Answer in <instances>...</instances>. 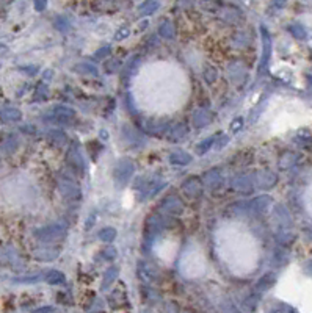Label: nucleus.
<instances>
[{
	"label": "nucleus",
	"instance_id": "obj_7",
	"mask_svg": "<svg viewBox=\"0 0 312 313\" xmlns=\"http://www.w3.org/2000/svg\"><path fill=\"white\" fill-rule=\"evenodd\" d=\"M170 161L176 166H184V164H189L192 161V155L184 152V151H176L170 155Z\"/></svg>",
	"mask_w": 312,
	"mask_h": 313
},
{
	"label": "nucleus",
	"instance_id": "obj_13",
	"mask_svg": "<svg viewBox=\"0 0 312 313\" xmlns=\"http://www.w3.org/2000/svg\"><path fill=\"white\" fill-rule=\"evenodd\" d=\"M46 280L52 285H58L65 282V276L63 273H58V271H50V273L46 276Z\"/></svg>",
	"mask_w": 312,
	"mask_h": 313
},
{
	"label": "nucleus",
	"instance_id": "obj_10",
	"mask_svg": "<svg viewBox=\"0 0 312 313\" xmlns=\"http://www.w3.org/2000/svg\"><path fill=\"white\" fill-rule=\"evenodd\" d=\"M209 121H211V113H209V111H204V110H199V111L195 115V119H193V122H195L196 127H204V125L209 122Z\"/></svg>",
	"mask_w": 312,
	"mask_h": 313
},
{
	"label": "nucleus",
	"instance_id": "obj_11",
	"mask_svg": "<svg viewBox=\"0 0 312 313\" xmlns=\"http://www.w3.org/2000/svg\"><path fill=\"white\" fill-rule=\"evenodd\" d=\"M185 135H187V125H185V124H180V125H177V127H173V129H171L168 138H170L171 141H177V139L184 138Z\"/></svg>",
	"mask_w": 312,
	"mask_h": 313
},
{
	"label": "nucleus",
	"instance_id": "obj_14",
	"mask_svg": "<svg viewBox=\"0 0 312 313\" xmlns=\"http://www.w3.org/2000/svg\"><path fill=\"white\" fill-rule=\"evenodd\" d=\"M115 237H116V231L112 227H106L99 232V238L102 241H112V240H115Z\"/></svg>",
	"mask_w": 312,
	"mask_h": 313
},
{
	"label": "nucleus",
	"instance_id": "obj_24",
	"mask_svg": "<svg viewBox=\"0 0 312 313\" xmlns=\"http://www.w3.org/2000/svg\"><path fill=\"white\" fill-rule=\"evenodd\" d=\"M94 221H96V216H91V219L87 222V229H91V224H93Z\"/></svg>",
	"mask_w": 312,
	"mask_h": 313
},
{
	"label": "nucleus",
	"instance_id": "obj_8",
	"mask_svg": "<svg viewBox=\"0 0 312 313\" xmlns=\"http://www.w3.org/2000/svg\"><path fill=\"white\" fill-rule=\"evenodd\" d=\"M68 161L71 163V166H72L75 171H79V173L83 171V158H82V155H80L79 151L72 149V151L69 152V155H68Z\"/></svg>",
	"mask_w": 312,
	"mask_h": 313
},
{
	"label": "nucleus",
	"instance_id": "obj_1",
	"mask_svg": "<svg viewBox=\"0 0 312 313\" xmlns=\"http://www.w3.org/2000/svg\"><path fill=\"white\" fill-rule=\"evenodd\" d=\"M134 169H135V166H134V163H132L131 160H127V158L121 160V161L118 163V166H116V169H115V177H116V180L121 182V183H126V182L132 177Z\"/></svg>",
	"mask_w": 312,
	"mask_h": 313
},
{
	"label": "nucleus",
	"instance_id": "obj_9",
	"mask_svg": "<svg viewBox=\"0 0 312 313\" xmlns=\"http://www.w3.org/2000/svg\"><path fill=\"white\" fill-rule=\"evenodd\" d=\"M205 182H207V185H209L211 188H217V186L221 183V174H220V171H218V169L209 171V173H207V176H205Z\"/></svg>",
	"mask_w": 312,
	"mask_h": 313
},
{
	"label": "nucleus",
	"instance_id": "obj_16",
	"mask_svg": "<svg viewBox=\"0 0 312 313\" xmlns=\"http://www.w3.org/2000/svg\"><path fill=\"white\" fill-rule=\"evenodd\" d=\"M214 136H211V138H207V139H204L202 143H199L198 146H196V152L199 154V155H202V154H205L207 151L211 149V146L214 144Z\"/></svg>",
	"mask_w": 312,
	"mask_h": 313
},
{
	"label": "nucleus",
	"instance_id": "obj_23",
	"mask_svg": "<svg viewBox=\"0 0 312 313\" xmlns=\"http://www.w3.org/2000/svg\"><path fill=\"white\" fill-rule=\"evenodd\" d=\"M129 35V30L126 29V30H122V32H119L118 35H116V39H122V38H126Z\"/></svg>",
	"mask_w": 312,
	"mask_h": 313
},
{
	"label": "nucleus",
	"instance_id": "obj_22",
	"mask_svg": "<svg viewBox=\"0 0 312 313\" xmlns=\"http://www.w3.org/2000/svg\"><path fill=\"white\" fill-rule=\"evenodd\" d=\"M205 78H207V81H215V78H217V72H215L214 68H209V69L205 71Z\"/></svg>",
	"mask_w": 312,
	"mask_h": 313
},
{
	"label": "nucleus",
	"instance_id": "obj_2",
	"mask_svg": "<svg viewBox=\"0 0 312 313\" xmlns=\"http://www.w3.org/2000/svg\"><path fill=\"white\" fill-rule=\"evenodd\" d=\"M58 186H60L61 194L66 196V197H71V199H72V197H77V196L80 194V190H79L77 183H75L72 179H69V177L61 176V177L58 179Z\"/></svg>",
	"mask_w": 312,
	"mask_h": 313
},
{
	"label": "nucleus",
	"instance_id": "obj_17",
	"mask_svg": "<svg viewBox=\"0 0 312 313\" xmlns=\"http://www.w3.org/2000/svg\"><path fill=\"white\" fill-rule=\"evenodd\" d=\"M50 138H54V143L58 144V146H61V144L66 143V135H65L63 132H58V130L52 132V133H50Z\"/></svg>",
	"mask_w": 312,
	"mask_h": 313
},
{
	"label": "nucleus",
	"instance_id": "obj_5",
	"mask_svg": "<svg viewBox=\"0 0 312 313\" xmlns=\"http://www.w3.org/2000/svg\"><path fill=\"white\" fill-rule=\"evenodd\" d=\"M163 210L168 213V215H179L182 213L184 207H182V202L176 197V196H171V197H166L163 201Z\"/></svg>",
	"mask_w": 312,
	"mask_h": 313
},
{
	"label": "nucleus",
	"instance_id": "obj_15",
	"mask_svg": "<svg viewBox=\"0 0 312 313\" xmlns=\"http://www.w3.org/2000/svg\"><path fill=\"white\" fill-rule=\"evenodd\" d=\"M118 276V269L115 266H112L107 273H106V277H103V282H102V288H107V285H110Z\"/></svg>",
	"mask_w": 312,
	"mask_h": 313
},
{
	"label": "nucleus",
	"instance_id": "obj_20",
	"mask_svg": "<svg viewBox=\"0 0 312 313\" xmlns=\"http://www.w3.org/2000/svg\"><path fill=\"white\" fill-rule=\"evenodd\" d=\"M77 71H82V72H90L93 75H97V69L91 65H88V63H83L82 66H77Z\"/></svg>",
	"mask_w": 312,
	"mask_h": 313
},
{
	"label": "nucleus",
	"instance_id": "obj_12",
	"mask_svg": "<svg viewBox=\"0 0 312 313\" xmlns=\"http://www.w3.org/2000/svg\"><path fill=\"white\" fill-rule=\"evenodd\" d=\"M2 119L5 122H14V121H19L20 119V111L16 110V108H7L2 111Z\"/></svg>",
	"mask_w": 312,
	"mask_h": 313
},
{
	"label": "nucleus",
	"instance_id": "obj_3",
	"mask_svg": "<svg viewBox=\"0 0 312 313\" xmlns=\"http://www.w3.org/2000/svg\"><path fill=\"white\" fill-rule=\"evenodd\" d=\"M63 234H65V227H61V225H49V227H43V229H39V231H36V237L43 241L57 240Z\"/></svg>",
	"mask_w": 312,
	"mask_h": 313
},
{
	"label": "nucleus",
	"instance_id": "obj_19",
	"mask_svg": "<svg viewBox=\"0 0 312 313\" xmlns=\"http://www.w3.org/2000/svg\"><path fill=\"white\" fill-rule=\"evenodd\" d=\"M55 115H60V116H65V118H72L74 116V111L71 108H65V107H57L54 110Z\"/></svg>",
	"mask_w": 312,
	"mask_h": 313
},
{
	"label": "nucleus",
	"instance_id": "obj_4",
	"mask_svg": "<svg viewBox=\"0 0 312 313\" xmlns=\"http://www.w3.org/2000/svg\"><path fill=\"white\" fill-rule=\"evenodd\" d=\"M182 188H184V193L189 196V197H199L201 193H202V183H201V180L196 179V177L187 179V180L182 183Z\"/></svg>",
	"mask_w": 312,
	"mask_h": 313
},
{
	"label": "nucleus",
	"instance_id": "obj_6",
	"mask_svg": "<svg viewBox=\"0 0 312 313\" xmlns=\"http://www.w3.org/2000/svg\"><path fill=\"white\" fill-rule=\"evenodd\" d=\"M138 273H140L143 280H148V282H151V280H154L157 277V269L151 263H140Z\"/></svg>",
	"mask_w": 312,
	"mask_h": 313
},
{
	"label": "nucleus",
	"instance_id": "obj_18",
	"mask_svg": "<svg viewBox=\"0 0 312 313\" xmlns=\"http://www.w3.org/2000/svg\"><path fill=\"white\" fill-rule=\"evenodd\" d=\"M160 35H162L163 38H171V36H174L173 25H171V24H165V25L160 29Z\"/></svg>",
	"mask_w": 312,
	"mask_h": 313
},
{
	"label": "nucleus",
	"instance_id": "obj_21",
	"mask_svg": "<svg viewBox=\"0 0 312 313\" xmlns=\"http://www.w3.org/2000/svg\"><path fill=\"white\" fill-rule=\"evenodd\" d=\"M306 207H307V210H309V213H310V216H312V183H310V186L307 188V191H306Z\"/></svg>",
	"mask_w": 312,
	"mask_h": 313
}]
</instances>
